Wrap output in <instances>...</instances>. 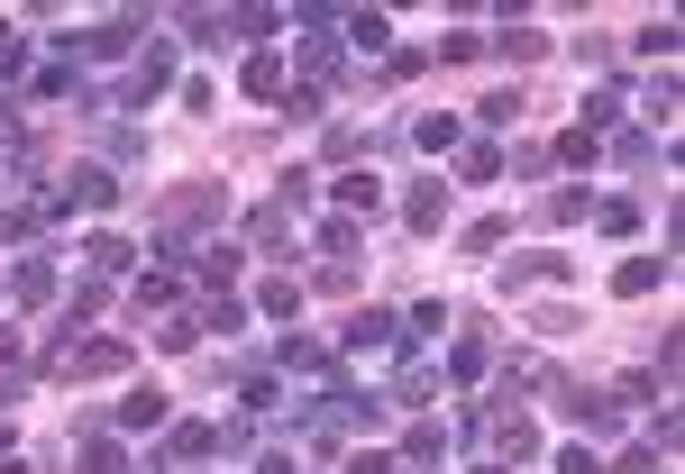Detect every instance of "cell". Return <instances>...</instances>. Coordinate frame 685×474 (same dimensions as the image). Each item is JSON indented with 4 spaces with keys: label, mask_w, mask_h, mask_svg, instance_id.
Wrapping results in <instances>:
<instances>
[{
    "label": "cell",
    "mask_w": 685,
    "mask_h": 474,
    "mask_svg": "<svg viewBox=\"0 0 685 474\" xmlns=\"http://www.w3.org/2000/svg\"><path fill=\"white\" fill-rule=\"evenodd\" d=\"M567 274H576L567 256H521V265L503 274V283H512V293H530V283H567Z\"/></svg>",
    "instance_id": "cell-6"
},
{
    "label": "cell",
    "mask_w": 685,
    "mask_h": 474,
    "mask_svg": "<svg viewBox=\"0 0 685 474\" xmlns=\"http://www.w3.org/2000/svg\"><path fill=\"white\" fill-rule=\"evenodd\" d=\"M548 392H557V411H567V419H576V429H603V402H594V392H586V383H548Z\"/></svg>",
    "instance_id": "cell-8"
},
{
    "label": "cell",
    "mask_w": 685,
    "mask_h": 474,
    "mask_svg": "<svg viewBox=\"0 0 685 474\" xmlns=\"http://www.w3.org/2000/svg\"><path fill=\"white\" fill-rule=\"evenodd\" d=\"M475 119H485V128H512L521 119V92H485V100H475Z\"/></svg>",
    "instance_id": "cell-15"
},
{
    "label": "cell",
    "mask_w": 685,
    "mask_h": 474,
    "mask_svg": "<svg viewBox=\"0 0 685 474\" xmlns=\"http://www.w3.org/2000/svg\"><path fill=\"white\" fill-rule=\"evenodd\" d=\"M83 256H92V265H101V274H129V237H92V247H83Z\"/></svg>",
    "instance_id": "cell-17"
},
{
    "label": "cell",
    "mask_w": 685,
    "mask_h": 474,
    "mask_svg": "<svg viewBox=\"0 0 685 474\" xmlns=\"http://www.w3.org/2000/svg\"><path fill=\"white\" fill-rule=\"evenodd\" d=\"M10 356H19V329H0V365H10Z\"/></svg>",
    "instance_id": "cell-24"
},
{
    "label": "cell",
    "mask_w": 685,
    "mask_h": 474,
    "mask_svg": "<svg viewBox=\"0 0 685 474\" xmlns=\"http://www.w3.org/2000/svg\"><path fill=\"white\" fill-rule=\"evenodd\" d=\"M347 474H393V457H375V447H366V457H347Z\"/></svg>",
    "instance_id": "cell-23"
},
{
    "label": "cell",
    "mask_w": 685,
    "mask_h": 474,
    "mask_svg": "<svg viewBox=\"0 0 685 474\" xmlns=\"http://www.w3.org/2000/svg\"><path fill=\"white\" fill-rule=\"evenodd\" d=\"M475 474H503V465H475Z\"/></svg>",
    "instance_id": "cell-25"
},
{
    "label": "cell",
    "mask_w": 685,
    "mask_h": 474,
    "mask_svg": "<svg viewBox=\"0 0 685 474\" xmlns=\"http://www.w3.org/2000/svg\"><path fill=\"white\" fill-rule=\"evenodd\" d=\"M494 56H503V64H540V56H548V37H540V28H503V37H494Z\"/></svg>",
    "instance_id": "cell-9"
},
{
    "label": "cell",
    "mask_w": 685,
    "mask_h": 474,
    "mask_svg": "<svg viewBox=\"0 0 685 474\" xmlns=\"http://www.w3.org/2000/svg\"><path fill=\"white\" fill-rule=\"evenodd\" d=\"M658 283H668V256H630V265H622V293H630V301L658 293Z\"/></svg>",
    "instance_id": "cell-10"
},
{
    "label": "cell",
    "mask_w": 685,
    "mask_h": 474,
    "mask_svg": "<svg viewBox=\"0 0 685 474\" xmlns=\"http://www.w3.org/2000/svg\"><path fill=\"white\" fill-rule=\"evenodd\" d=\"M485 438H494V447H503L512 465H521V457H540V429H530L521 411H494V419H485Z\"/></svg>",
    "instance_id": "cell-5"
},
{
    "label": "cell",
    "mask_w": 685,
    "mask_h": 474,
    "mask_svg": "<svg viewBox=\"0 0 685 474\" xmlns=\"http://www.w3.org/2000/svg\"><path fill=\"white\" fill-rule=\"evenodd\" d=\"M339 201H347V220H357V210L375 220V210H385V182L375 174H339Z\"/></svg>",
    "instance_id": "cell-7"
},
{
    "label": "cell",
    "mask_w": 685,
    "mask_h": 474,
    "mask_svg": "<svg viewBox=\"0 0 685 474\" xmlns=\"http://www.w3.org/2000/svg\"><path fill=\"white\" fill-rule=\"evenodd\" d=\"M448 375H457V383H475V375H485V337H457V356H448Z\"/></svg>",
    "instance_id": "cell-18"
},
{
    "label": "cell",
    "mask_w": 685,
    "mask_h": 474,
    "mask_svg": "<svg viewBox=\"0 0 685 474\" xmlns=\"http://www.w3.org/2000/svg\"><path fill=\"white\" fill-rule=\"evenodd\" d=\"M238 274V247H201V283H228Z\"/></svg>",
    "instance_id": "cell-20"
},
{
    "label": "cell",
    "mask_w": 685,
    "mask_h": 474,
    "mask_svg": "<svg viewBox=\"0 0 685 474\" xmlns=\"http://www.w3.org/2000/svg\"><path fill=\"white\" fill-rule=\"evenodd\" d=\"M156 210H165V220H211V210H228V192H220V182H174Z\"/></svg>",
    "instance_id": "cell-3"
},
{
    "label": "cell",
    "mask_w": 685,
    "mask_h": 474,
    "mask_svg": "<svg viewBox=\"0 0 685 474\" xmlns=\"http://www.w3.org/2000/svg\"><path fill=\"white\" fill-rule=\"evenodd\" d=\"M448 220V182H421L412 192V228H439Z\"/></svg>",
    "instance_id": "cell-13"
},
{
    "label": "cell",
    "mask_w": 685,
    "mask_h": 474,
    "mask_svg": "<svg viewBox=\"0 0 685 474\" xmlns=\"http://www.w3.org/2000/svg\"><path fill=\"white\" fill-rule=\"evenodd\" d=\"M393 337H402V329H393V310H357V320L339 329V347H357V356H385Z\"/></svg>",
    "instance_id": "cell-4"
},
{
    "label": "cell",
    "mask_w": 685,
    "mask_h": 474,
    "mask_svg": "<svg viewBox=\"0 0 685 474\" xmlns=\"http://www.w3.org/2000/svg\"><path fill=\"white\" fill-rule=\"evenodd\" d=\"M284 365H293V375H329V347H311V337H284Z\"/></svg>",
    "instance_id": "cell-16"
},
{
    "label": "cell",
    "mask_w": 685,
    "mask_h": 474,
    "mask_svg": "<svg viewBox=\"0 0 685 474\" xmlns=\"http://www.w3.org/2000/svg\"><path fill=\"white\" fill-rule=\"evenodd\" d=\"M56 293V265H46V256H28V265H19V301H46Z\"/></svg>",
    "instance_id": "cell-14"
},
{
    "label": "cell",
    "mask_w": 685,
    "mask_h": 474,
    "mask_svg": "<svg viewBox=\"0 0 685 474\" xmlns=\"http://www.w3.org/2000/svg\"><path fill=\"white\" fill-rule=\"evenodd\" d=\"M119 365H129V347H119V337H92V347H56V375H119Z\"/></svg>",
    "instance_id": "cell-1"
},
{
    "label": "cell",
    "mask_w": 685,
    "mask_h": 474,
    "mask_svg": "<svg viewBox=\"0 0 685 474\" xmlns=\"http://www.w3.org/2000/svg\"><path fill=\"white\" fill-rule=\"evenodd\" d=\"M640 56H676V19H649V28H640Z\"/></svg>",
    "instance_id": "cell-19"
},
{
    "label": "cell",
    "mask_w": 685,
    "mask_h": 474,
    "mask_svg": "<svg viewBox=\"0 0 685 474\" xmlns=\"http://www.w3.org/2000/svg\"><path fill=\"white\" fill-rule=\"evenodd\" d=\"M73 201H83V210H110V201H119V182L101 174V165H73V174H64V192H56V210H73Z\"/></svg>",
    "instance_id": "cell-2"
},
{
    "label": "cell",
    "mask_w": 685,
    "mask_h": 474,
    "mask_svg": "<svg viewBox=\"0 0 685 474\" xmlns=\"http://www.w3.org/2000/svg\"><path fill=\"white\" fill-rule=\"evenodd\" d=\"M83 465H92V474H129V457H119L110 438H92V447H83Z\"/></svg>",
    "instance_id": "cell-21"
},
{
    "label": "cell",
    "mask_w": 685,
    "mask_h": 474,
    "mask_svg": "<svg viewBox=\"0 0 685 474\" xmlns=\"http://www.w3.org/2000/svg\"><path fill=\"white\" fill-rule=\"evenodd\" d=\"M119 419H129V429H156V419H165V392H156V383L129 392V402H119Z\"/></svg>",
    "instance_id": "cell-11"
},
{
    "label": "cell",
    "mask_w": 685,
    "mask_h": 474,
    "mask_svg": "<svg viewBox=\"0 0 685 474\" xmlns=\"http://www.w3.org/2000/svg\"><path fill=\"white\" fill-rule=\"evenodd\" d=\"M19 56H28V46H19V28H10V19H0V73H10Z\"/></svg>",
    "instance_id": "cell-22"
},
{
    "label": "cell",
    "mask_w": 685,
    "mask_h": 474,
    "mask_svg": "<svg viewBox=\"0 0 685 474\" xmlns=\"http://www.w3.org/2000/svg\"><path fill=\"white\" fill-rule=\"evenodd\" d=\"M247 92H257V100H284V64H274V56H247Z\"/></svg>",
    "instance_id": "cell-12"
}]
</instances>
